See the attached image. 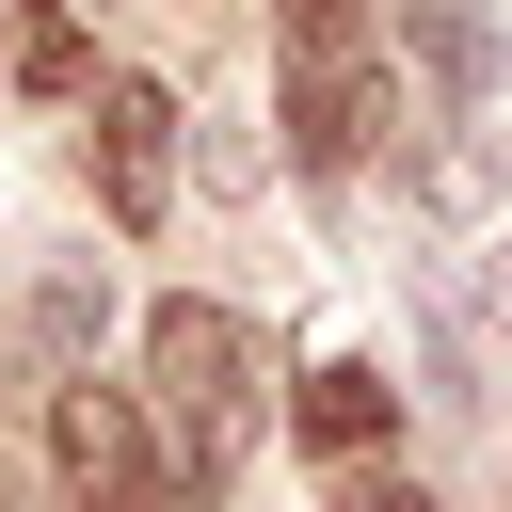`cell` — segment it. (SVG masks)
I'll use <instances>...</instances> for the list:
<instances>
[{"mask_svg": "<svg viewBox=\"0 0 512 512\" xmlns=\"http://www.w3.org/2000/svg\"><path fill=\"white\" fill-rule=\"evenodd\" d=\"M48 448H64V496H80V512H176V464H160V432L128 416V384H64Z\"/></svg>", "mask_w": 512, "mask_h": 512, "instance_id": "cell-3", "label": "cell"}, {"mask_svg": "<svg viewBox=\"0 0 512 512\" xmlns=\"http://www.w3.org/2000/svg\"><path fill=\"white\" fill-rule=\"evenodd\" d=\"M80 160H96V208L112 224H160V192H176V96L160 80H80Z\"/></svg>", "mask_w": 512, "mask_h": 512, "instance_id": "cell-4", "label": "cell"}, {"mask_svg": "<svg viewBox=\"0 0 512 512\" xmlns=\"http://www.w3.org/2000/svg\"><path fill=\"white\" fill-rule=\"evenodd\" d=\"M384 432H400V384H384L368 352H320V368H304V448H336V464H368Z\"/></svg>", "mask_w": 512, "mask_h": 512, "instance_id": "cell-5", "label": "cell"}, {"mask_svg": "<svg viewBox=\"0 0 512 512\" xmlns=\"http://www.w3.org/2000/svg\"><path fill=\"white\" fill-rule=\"evenodd\" d=\"M480 304H496V320H512V240H496V256H480Z\"/></svg>", "mask_w": 512, "mask_h": 512, "instance_id": "cell-11", "label": "cell"}, {"mask_svg": "<svg viewBox=\"0 0 512 512\" xmlns=\"http://www.w3.org/2000/svg\"><path fill=\"white\" fill-rule=\"evenodd\" d=\"M16 80H32V96H80V80H96V48H80V16H64V0L16 32Z\"/></svg>", "mask_w": 512, "mask_h": 512, "instance_id": "cell-8", "label": "cell"}, {"mask_svg": "<svg viewBox=\"0 0 512 512\" xmlns=\"http://www.w3.org/2000/svg\"><path fill=\"white\" fill-rule=\"evenodd\" d=\"M336 512H432V496H416V480H352Z\"/></svg>", "mask_w": 512, "mask_h": 512, "instance_id": "cell-10", "label": "cell"}, {"mask_svg": "<svg viewBox=\"0 0 512 512\" xmlns=\"http://www.w3.org/2000/svg\"><path fill=\"white\" fill-rule=\"evenodd\" d=\"M400 48L432 64V96H496V32H480L464 0H416V16H400Z\"/></svg>", "mask_w": 512, "mask_h": 512, "instance_id": "cell-7", "label": "cell"}, {"mask_svg": "<svg viewBox=\"0 0 512 512\" xmlns=\"http://www.w3.org/2000/svg\"><path fill=\"white\" fill-rule=\"evenodd\" d=\"M144 368H160V400H176V432H192V480H224V448H240V384H256V336H240L224 304H160V320H144Z\"/></svg>", "mask_w": 512, "mask_h": 512, "instance_id": "cell-2", "label": "cell"}, {"mask_svg": "<svg viewBox=\"0 0 512 512\" xmlns=\"http://www.w3.org/2000/svg\"><path fill=\"white\" fill-rule=\"evenodd\" d=\"M400 192H416L432 224H480V208H496V144H480V128H432V144L400 160Z\"/></svg>", "mask_w": 512, "mask_h": 512, "instance_id": "cell-6", "label": "cell"}, {"mask_svg": "<svg viewBox=\"0 0 512 512\" xmlns=\"http://www.w3.org/2000/svg\"><path fill=\"white\" fill-rule=\"evenodd\" d=\"M384 128V48H368V0H288V160L304 176H352Z\"/></svg>", "mask_w": 512, "mask_h": 512, "instance_id": "cell-1", "label": "cell"}, {"mask_svg": "<svg viewBox=\"0 0 512 512\" xmlns=\"http://www.w3.org/2000/svg\"><path fill=\"white\" fill-rule=\"evenodd\" d=\"M32 336H48V352H96V272H48V288H32Z\"/></svg>", "mask_w": 512, "mask_h": 512, "instance_id": "cell-9", "label": "cell"}]
</instances>
